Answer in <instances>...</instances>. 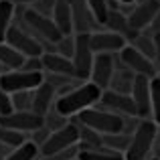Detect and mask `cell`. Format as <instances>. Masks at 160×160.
I'll use <instances>...</instances> for the list:
<instances>
[{"instance_id": "24", "label": "cell", "mask_w": 160, "mask_h": 160, "mask_svg": "<svg viewBox=\"0 0 160 160\" xmlns=\"http://www.w3.org/2000/svg\"><path fill=\"white\" fill-rule=\"evenodd\" d=\"M130 45H132L134 49H138L142 55H146L148 59L154 61V57H156V43H154V37L150 35V32L148 35H146V32H138Z\"/></svg>"}, {"instance_id": "3", "label": "cell", "mask_w": 160, "mask_h": 160, "mask_svg": "<svg viewBox=\"0 0 160 160\" xmlns=\"http://www.w3.org/2000/svg\"><path fill=\"white\" fill-rule=\"evenodd\" d=\"M75 120L79 124L87 126V128L95 130L102 136H106V134H118V132L124 130V118L113 113V112H108V109H103L99 106H93L89 109L79 112L75 116Z\"/></svg>"}, {"instance_id": "19", "label": "cell", "mask_w": 160, "mask_h": 160, "mask_svg": "<svg viewBox=\"0 0 160 160\" xmlns=\"http://www.w3.org/2000/svg\"><path fill=\"white\" fill-rule=\"evenodd\" d=\"M51 18H53V22L57 24V28L61 31L63 37L75 35V32H73V14H71L69 0H57V4H55V8H53Z\"/></svg>"}, {"instance_id": "42", "label": "cell", "mask_w": 160, "mask_h": 160, "mask_svg": "<svg viewBox=\"0 0 160 160\" xmlns=\"http://www.w3.org/2000/svg\"><path fill=\"white\" fill-rule=\"evenodd\" d=\"M0 73H4V69H2V67H0Z\"/></svg>"}, {"instance_id": "38", "label": "cell", "mask_w": 160, "mask_h": 160, "mask_svg": "<svg viewBox=\"0 0 160 160\" xmlns=\"http://www.w3.org/2000/svg\"><path fill=\"white\" fill-rule=\"evenodd\" d=\"M154 67H156V75H160V47H156V57H154Z\"/></svg>"}, {"instance_id": "1", "label": "cell", "mask_w": 160, "mask_h": 160, "mask_svg": "<svg viewBox=\"0 0 160 160\" xmlns=\"http://www.w3.org/2000/svg\"><path fill=\"white\" fill-rule=\"evenodd\" d=\"M99 98H102V89L91 81H83V83H79V85L71 87L65 93L57 95V99H55V109H57L63 118L71 120V118H75L79 112H83V109H89V108L98 106Z\"/></svg>"}, {"instance_id": "27", "label": "cell", "mask_w": 160, "mask_h": 160, "mask_svg": "<svg viewBox=\"0 0 160 160\" xmlns=\"http://www.w3.org/2000/svg\"><path fill=\"white\" fill-rule=\"evenodd\" d=\"M14 20V4L8 0H0V43L6 39V31Z\"/></svg>"}, {"instance_id": "16", "label": "cell", "mask_w": 160, "mask_h": 160, "mask_svg": "<svg viewBox=\"0 0 160 160\" xmlns=\"http://www.w3.org/2000/svg\"><path fill=\"white\" fill-rule=\"evenodd\" d=\"M55 99H57V91H55L47 81H43L32 91V109L31 112H35V113H39V116L45 118L53 109Z\"/></svg>"}, {"instance_id": "45", "label": "cell", "mask_w": 160, "mask_h": 160, "mask_svg": "<svg viewBox=\"0 0 160 160\" xmlns=\"http://www.w3.org/2000/svg\"><path fill=\"white\" fill-rule=\"evenodd\" d=\"M69 2H71V0H69Z\"/></svg>"}, {"instance_id": "2", "label": "cell", "mask_w": 160, "mask_h": 160, "mask_svg": "<svg viewBox=\"0 0 160 160\" xmlns=\"http://www.w3.org/2000/svg\"><path fill=\"white\" fill-rule=\"evenodd\" d=\"M156 136H158L156 122H152L150 118L140 120L136 130L132 132V140H130V146L126 150L124 158L126 160H148V156L152 154V146H154Z\"/></svg>"}, {"instance_id": "46", "label": "cell", "mask_w": 160, "mask_h": 160, "mask_svg": "<svg viewBox=\"0 0 160 160\" xmlns=\"http://www.w3.org/2000/svg\"><path fill=\"white\" fill-rule=\"evenodd\" d=\"M158 77H160V75H158Z\"/></svg>"}, {"instance_id": "31", "label": "cell", "mask_w": 160, "mask_h": 160, "mask_svg": "<svg viewBox=\"0 0 160 160\" xmlns=\"http://www.w3.org/2000/svg\"><path fill=\"white\" fill-rule=\"evenodd\" d=\"M55 49H57L59 55L71 59V57H73V51H75V35L61 37V41H57V43H55Z\"/></svg>"}, {"instance_id": "20", "label": "cell", "mask_w": 160, "mask_h": 160, "mask_svg": "<svg viewBox=\"0 0 160 160\" xmlns=\"http://www.w3.org/2000/svg\"><path fill=\"white\" fill-rule=\"evenodd\" d=\"M116 57H118V55H116ZM134 79H136V75H134L130 69H126V67L118 61L116 63V71H113V77H112V81H109L108 89L130 95V93H132V87H134Z\"/></svg>"}, {"instance_id": "44", "label": "cell", "mask_w": 160, "mask_h": 160, "mask_svg": "<svg viewBox=\"0 0 160 160\" xmlns=\"http://www.w3.org/2000/svg\"><path fill=\"white\" fill-rule=\"evenodd\" d=\"M45 160H49V158H45Z\"/></svg>"}, {"instance_id": "6", "label": "cell", "mask_w": 160, "mask_h": 160, "mask_svg": "<svg viewBox=\"0 0 160 160\" xmlns=\"http://www.w3.org/2000/svg\"><path fill=\"white\" fill-rule=\"evenodd\" d=\"M4 43H8L12 49H16L22 57H41V55L45 53L43 45H41L28 31L20 28L18 24H14V22H12L10 28L6 31Z\"/></svg>"}, {"instance_id": "32", "label": "cell", "mask_w": 160, "mask_h": 160, "mask_svg": "<svg viewBox=\"0 0 160 160\" xmlns=\"http://www.w3.org/2000/svg\"><path fill=\"white\" fill-rule=\"evenodd\" d=\"M69 124V120L67 118H63L61 113L55 109V106H53V109L45 116V128H49L51 132H55V130H59V128H63V126H67Z\"/></svg>"}, {"instance_id": "33", "label": "cell", "mask_w": 160, "mask_h": 160, "mask_svg": "<svg viewBox=\"0 0 160 160\" xmlns=\"http://www.w3.org/2000/svg\"><path fill=\"white\" fill-rule=\"evenodd\" d=\"M55 4H57V0H37L35 4H32V10H37L39 14H45V16H51L53 14V8Z\"/></svg>"}, {"instance_id": "10", "label": "cell", "mask_w": 160, "mask_h": 160, "mask_svg": "<svg viewBox=\"0 0 160 160\" xmlns=\"http://www.w3.org/2000/svg\"><path fill=\"white\" fill-rule=\"evenodd\" d=\"M0 124L27 136L45 124V118L35 112H10L8 116H0Z\"/></svg>"}, {"instance_id": "39", "label": "cell", "mask_w": 160, "mask_h": 160, "mask_svg": "<svg viewBox=\"0 0 160 160\" xmlns=\"http://www.w3.org/2000/svg\"><path fill=\"white\" fill-rule=\"evenodd\" d=\"M8 152H10V148H6V146L0 144V160H4V156H6Z\"/></svg>"}, {"instance_id": "40", "label": "cell", "mask_w": 160, "mask_h": 160, "mask_svg": "<svg viewBox=\"0 0 160 160\" xmlns=\"http://www.w3.org/2000/svg\"><path fill=\"white\" fill-rule=\"evenodd\" d=\"M118 2H120V4H136L138 0H118Z\"/></svg>"}, {"instance_id": "41", "label": "cell", "mask_w": 160, "mask_h": 160, "mask_svg": "<svg viewBox=\"0 0 160 160\" xmlns=\"http://www.w3.org/2000/svg\"><path fill=\"white\" fill-rule=\"evenodd\" d=\"M148 160H160V158H154V156H152V158H148Z\"/></svg>"}, {"instance_id": "30", "label": "cell", "mask_w": 160, "mask_h": 160, "mask_svg": "<svg viewBox=\"0 0 160 160\" xmlns=\"http://www.w3.org/2000/svg\"><path fill=\"white\" fill-rule=\"evenodd\" d=\"M85 2H87V6H89L91 14H93L95 22L103 27V22H106V18H108V12H109L108 2L106 0H85Z\"/></svg>"}, {"instance_id": "22", "label": "cell", "mask_w": 160, "mask_h": 160, "mask_svg": "<svg viewBox=\"0 0 160 160\" xmlns=\"http://www.w3.org/2000/svg\"><path fill=\"white\" fill-rule=\"evenodd\" d=\"M39 146L35 144L32 140H24L20 146H16V148H12L10 152L4 156V160H37L39 156Z\"/></svg>"}, {"instance_id": "9", "label": "cell", "mask_w": 160, "mask_h": 160, "mask_svg": "<svg viewBox=\"0 0 160 160\" xmlns=\"http://www.w3.org/2000/svg\"><path fill=\"white\" fill-rule=\"evenodd\" d=\"M160 10V0H138L128 14V24L134 32H144L150 27L156 12Z\"/></svg>"}, {"instance_id": "7", "label": "cell", "mask_w": 160, "mask_h": 160, "mask_svg": "<svg viewBox=\"0 0 160 160\" xmlns=\"http://www.w3.org/2000/svg\"><path fill=\"white\" fill-rule=\"evenodd\" d=\"M89 35H75V51L71 61H73V67H75V77L79 81H83V79L89 81V73L95 59V53L89 45Z\"/></svg>"}, {"instance_id": "21", "label": "cell", "mask_w": 160, "mask_h": 160, "mask_svg": "<svg viewBox=\"0 0 160 160\" xmlns=\"http://www.w3.org/2000/svg\"><path fill=\"white\" fill-rule=\"evenodd\" d=\"M24 59L16 49H12L8 43H0V67H2L4 71H14V69H20L24 63Z\"/></svg>"}, {"instance_id": "34", "label": "cell", "mask_w": 160, "mask_h": 160, "mask_svg": "<svg viewBox=\"0 0 160 160\" xmlns=\"http://www.w3.org/2000/svg\"><path fill=\"white\" fill-rule=\"evenodd\" d=\"M12 112V102H10V93L2 89L0 85V116H8Z\"/></svg>"}, {"instance_id": "17", "label": "cell", "mask_w": 160, "mask_h": 160, "mask_svg": "<svg viewBox=\"0 0 160 160\" xmlns=\"http://www.w3.org/2000/svg\"><path fill=\"white\" fill-rule=\"evenodd\" d=\"M43 61V73H57V75H67V77H75V67L73 61L59 53H43L41 55ZM77 79V77H75Z\"/></svg>"}, {"instance_id": "35", "label": "cell", "mask_w": 160, "mask_h": 160, "mask_svg": "<svg viewBox=\"0 0 160 160\" xmlns=\"http://www.w3.org/2000/svg\"><path fill=\"white\" fill-rule=\"evenodd\" d=\"M20 69L22 71H41L43 73V61H41V57H27Z\"/></svg>"}, {"instance_id": "4", "label": "cell", "mask_w": 160, "mask_h": 160, "mask_svg": "<svg viewBox=\"0 0 160 160\" xmlns=\"http://www.w3.org/2000/svg\"><path fill=\"white\" fill-rule=\"evenodd\" d=\"M77 142H79V128L73 120H69L67 126L49 134V138L39 146V152L45 158H53L55 154L63 152V150L71 148V146H77Z\"/></svg>"}, {"instance_id": "5", "label": "cell", "mask_w": 160, "mask_h": 160, "mask_svg": "<svg viewBox=\"0 0 160 160\" xmlns=\"http://www.w3.org/2000/svg\"><path fill=\"white\" fill-rule=\"evenodd\" d=\"M45 81V75L41 71H4L0 73V85L6 93H16V91H35L41 83Z\"/></svg>"}, {"instance_id": "8", "label": "cell", "mask_w": 160, "mask_h": 160, "mask_svg": "<svg viewBox=\"0 0 160 160\" xmlns=\"http://www.w3.org/2000/svg\"><path fill=\"white\" fill-rule=\"evenodd\" d=\"M118 61L130 69L134 75H146V77H156V67L154 61L148 59L146 55H142L138 49H134L132 45H126L120 53H118Z\"/></svg>"}, {"instance_id": "37", "label": "cell", "mask_w": 160, "mask_h": 160, "mask_svg": "<svg viewBox=\"0 0 160 160\" xmlns=\"http://www.w3.org/2000/svg\"><path fill=\"white\" fill-rule=\"evenodd\" d=\"M8 2L14 4V6H24V8H28V6H32L37 0H8Z\"/></svg>"}, {"instance_id": "28", "label": "cell", "mask_w": 160, "mask_h": 160, "mask_svg": "<svg viewBox=\"0 0 160 160\" xmlns=\"http://www.w3.org/2000/svg\"><path fill=\"white\" fill-rule=\"evenodd\" d=\"M24 140H27L24 134L16 132V130H10V128H6V126L0 124V144L2 146H6V148L12 150V148H16V146H20Z\"/></svg>"}, {"instance_id": "36", "label": "cell", "mask_w": 160, "mask_h": 160, "mask_svg": "<svg viewBox=\"0 0 160 160\" xmlns=\"http://www.w3.org/2000/svg\"><path fill=\"white\" fill-rule=\"evenodd\" d=\"M150 35L152 37H156V35H160V10L156 12V16H154V20L150 22Z\"/></svg>"}, {"instance_id": "26", "label": "cell", "mask_w": 160, "mask_h": 160, "mask_svg": "<svg viewBox=\"0 0 160 160\" xmlns=\"http://www.w3.org/2000/svg\"><path fill=\"white\" fill-rule=\"evenodd\" d=\"M150 120L160 126V77L150 79Z\"/></svg>"}, {"instance_id": "15", "label": "cell", "mask_w": 160, "mask_h": 160, "mask_svg": "<svg viewBox=\"0 0 160 160\" xmlns=\"http://www.w3.org/2000/svg\"><path fill=\"white\" fill-rule=\"evenodd\" d=\"M150 79L146 75H136L134 79V87H132V99L136 106V116L140 120L150 118Z\"/></svg>"}, {"instance_id": "13", "label": "cell", "mask_w": 160, "mask_h": 160, "mask_svg": "<svg viewBox=\"0 0 160 160\" xmlns=\"http://www.w3.org/2000/svg\"><path fill=\"white\" fill-rule=\"evenodd\" d=\"M89 45L93 53H106V55H118L128 45V41L122 35H116L112 31H93L89 35Z\"/></svg>"}, {"instance_id": "23", "label": "cell", "mask_w": 160, "mask_h": 160, "mask_svg": "<svg viewBox=\"0 0 160 160\" xmlns=\"http://www.w3.org/2000/svg\"><path fill=\"white\" fill-rule=\"evenodd\" d=\"M130 140H132V136H130V134H124V132L102 136L103 146L109 148V150H113V152H118V154H126V150H128V146H130Z\"/></svg>"}, {"instance_id": "18", "label": "cell", "mask_w": 160, "mask_h": 160, "mask_svg": "<svg viewBox=\"0 0 160 160\" xmlns=\"http://www.w3.org/2000/svg\"><path fill=\"white\" fill-rule=\"evenodd\" d=\"M103 27H106V31H112V32H116V35H122L126 41H130V43H132L134 37L138 35V32H134L132 28H130L128 14L122 12L120 8L108 12V18H106V22H103Z\"/></svg>"}, {"instance_id": "43", "label": "cell", "mask_w": 160, "mask_h": 160, "mask_svg": "<svg viewBox=\"0 0 160 160\" xmlns=\"http://www.w3.org/2000/svg\"><path fill=\"white\" fill-rule=\"evenodd\" d=\"M75 160H79V158H75Z\"/></svg>"}, {"instance_id": "12", "label": "cell", "mask_w": 160, "mask_h": 160, "mask_svg": "<svg viewBox=\"0 0 160 160\" xmlns=\"http://www.w3.org/2000/svg\"><path fill=\"white\" fill-rule=\"evenodd\" d=\"M116 71V55H106V53H98L93 59V67L89 73V81L95 83L99 89H108L109 81L113 77Z\"/></svg>"}, {"instance_id": "25", "label": "cell", "mask_w": 160, "mask_h": 160, "mask_svg": "<svg viewBox=\"0 0 160 160\" xmlns=\"http://www.w3.org/2000/svg\"><path fill=\"white\" fill-rule=\"evenodd\" d=\"M77 158L79 160H126L124 154H118L113 150L106 148V146L95 148V150H79Z\"/></svg>"}, {"instance_id": "29", "label": "cell", "mask_w": 160, "mask_h": 160, "mask_svg": "<svg viewBox=\"0 0 160 160\" xmlns=\"http://www.w3.org/2000/svg\"><path fill=\"white\" fill-rule=\"evenodd\" d=\"M12 112H31L32 109V91H16L10 93Z\"/></svg>"}, {"instance_id": "11", "label": "cell", "mask_w": 160, "mask_h": 160, "mask_svg": "<svg viewBox=\"0 0 160 160\" xmlns=\"http://www.w3.org/2000/svg\"><path fill=\"white\" fill-rule=\"evenodd\" d=\"M98 106L103 108V109H108V112L118 113V116H122V118H126V116H136V106H134L132 95L118 93V91H112V89H103L102 91V98H99V103H98Z\"/></svg>"}, {"instance_id": "14", "label": "cell", "mask_w": 160, "mask_h": 160, "mask_svg": "<svg viewBox=\"0 0 160 160\" xmlns=\"http://www.w3.org/2000/svg\"><path fill=\"white\" fill-rule=\"evenodd\" d=\"M69 4H71V14H73V32L75 35H89V32H93L95 27H99L95 22V18H93L85 0H71Z\"/></svg>"}]
</instances>
